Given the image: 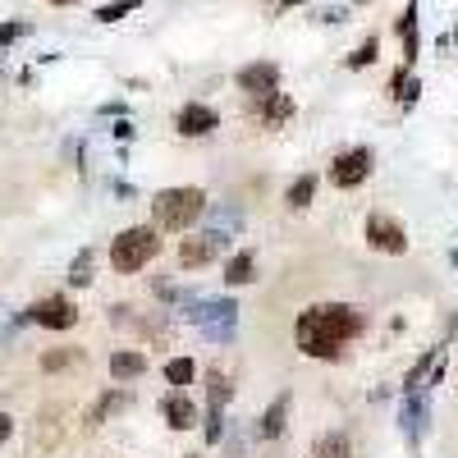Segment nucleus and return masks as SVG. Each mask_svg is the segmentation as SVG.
<instances>
[{
	"label": "nucleus",
	"mask_w": 458,
	"mask_h": 458,
	"mask_svg": "<svg viewBox=\"0 0 458 458\" xmlns=\"http://www.w3.org/2000/svg\"><path fill=\"white\" fill-rule=\"evenodd\" d=\"M157 252H161L157 225H133V229H124V234L110 243V266L120 276H138L147 261H157Z\"/></svg>",
	"instance_id": "obj_3"
},
{
	"label": "nucleus",
	"mask_w": 458,
	"mask_h": 458,
	"mask_svg": "<svg viewBox=\"0 0 458 458\" xmlns=\"http://www.w3.org/2000/svg\"><path fill=\"white\" fill-rule=\"evenodd\" d=\"M138 5H142V0H114V5H101V10H97V19H101V23H120V19L133 14Z\"/></svg>",
	"instance_id": "obj_18"
},
{
	"label": "nucleus",
	"mask_w": 458,
	"mask_h": 458,
	"mask_svg": "<svg viewBox=\"0 0 458 458\" xmlns=\"http://www.w3.org/2000/svg\"><path fill=\"white\" fill-rule=\"evenodd\" d=\"M161 412H165V422L174 427V431H193L198 427V403L188 399L183 390H174V394H165V403H161Z\"/></svg>",
	"instance_id": "obj_9"
},
{
	"label": "nucleus",
	"mask_w": 458,
	"mask_h": 458,
	"mask_svg": "<svg viewBox=\"0 0 458 458\" xmlns=\"http://www.w3.org/2000/svg\"><path fill=\"white\" fill-rule=\"evenodd\" d=\"M239 92H248L252 101H257V97L280 92V69H276V64H266V60H257V64L239 69Z\"/></svg>",
	"instance_id": "obj_6"
},
{
	"label": "nucleus",
	"mask_w": 458,
	"mask_h": 458,
	"mask_svg": "<svg viewBox=\"0 0 458 458\" xmlns=\"http://www.w3.org/2000/svg\"><path fill=\"white\" fill-rule=\"evenodd\" d=\"M69 280H73V284H92V252H83L79 261L69 266Z\"/></svg>",
	"instance_id": "obj_20"
},
{
	"label": "nucleus",
	"mask_w": 458,
	"mask_h": 458,
	"mask_svg": "<svg viewBox=\"0 0 458 458\" xmlns=\"http://www.w3.org/2000/svg\"><path fill=\"white\" fill-rule=\"evenodd\" d=\"M23 32H28V23H5V28H0V47H10V42H19Z\"/></svg>",
	"instance_id": "obj_22"
},
{
	"label": "nucleus",
	"mask_w": 458,
	"mask_h": 458,
	"mask_svg": "<svg viewBox=\"0 0 458 458\" xmlns=\"http://www.w3.org/2000/svg\"><path fill=\"white\" fill-rule=\"evenodd\" d=\"M344 454H349V440L344 436H326L321 449H317V458H344Z\"/></svg>",
	"instance_id": "obj_21"
},
{
	"label": "nucleus",
	"mask_w": 458,
	"mask_h": 458,
	"mask_svg": "<svg viewBox=\"0 0 458 458\" xmlns=\"http://www.w3.org/2000/svg\"><path fill=\"white\" fill-rule=\"evenodd\" d=\"M28 317H32L37 326H47V330H69L73 321H79V312H73V302H69V298H60V293H55V298H42V302H37V308H32Z\"/></svg>",
	"instance_id": "obj_7"
},
{
	"label": "nucleus",
	"mask_w": 458,
	"mask_h": 458,
	"mask_svg": "<svg viewBox=\"0 0 458 458\" xmlns=\"http://www.w3.org/2000/svg\"><path fill=\"white\" fill-rule=\"evenodd\" d=\"M193 376H198L193 358H170V362H165V380H170L174 390H183V386H193Z\"/></svg>",
	"instance_id": "obj_12"
},
{
	"label": "nucleus",
	"mask_w": 458,
	"mask_h": 458,
	"mask_svg": "<svg viewBox=\"0 0 458 458\" xmlns=\"http://www.w3.org/2000/svg\"><path fill=\"white\" fill-rule=\"evenodd\" d=\"M211 257H216V234L183 239V248H179V261H183V266H207Z\"/></svg>",
	"instance_id": "obj_10"
},
{
	"label": "nucleus",
	"mask_w": 458,
	"mask_h": 458,
	"mask_svg": "<svg viewBox=\"0 0 458 458\" xmlns=\"http://www.w3.org/2000/svg\"><path fill=\"white\" fill-rule=\"evenodd\" d=\"M358 335H362V312L349 302H317L293 326V339L308 358H339Z\"/></svg>",
	"instance_id": "obj_1"
},
{
	"label": "nucleus",
	"mask_w": 458,
	"mask_h": 458,
	"mask_svg": "<svg viewBox=\"0 0 458 458\" xmlns=\"http://www.w3.org/2000/svg\"><path fill=\"white\" fill-rule=\"evenodd\" d=\"M51 5H73V0H51Z\"/></svg>",
	"instance_id": "obj_25"
},
{
	"label": "nucleus",
	"mask_w": 458,
	"mask_h": 458,
	"mask_svg": "<svg viewBox=\"0 0 458 458\" xmlns=\"http://www.w3.org/2000/svg\"><path fill=\"white\" fill-rule=\"evenodd\" d=\"M367 243L376 252H390V257H403L408 252V234H403V225L390 220V216H367Z\"/></svg>",
	"instance_id": "obj_5"
},
{
	"label": "nucleus",
	"mask_w": 458,
	"mask_h": 458,
	"mask_svg": "<svg viewBox=\"0 0 458 458\" xmlns=\"http://www.w3.org/2000/svg\"><path fill=\"white\" fill-rule=\"evenodd\" d=\"M312 193H317V179H312V174H302V179L289 188V193H284V202L298 211V207H308V202H312Z\"/></svg>",
	"instance_id": "obj_15"
},
{
	"label": "nucleus",
	"mask_w": 458,
	"mask_h": 458,
	"mask_svg": "<svg viewBox=\"0 0 458 458\" xmlns=\"http://www.w3.org/2000/svg\"><path fill=\"white\" fill-rule=\"evenodd\" d=\"M64 362H73V353H47V358H42V367H47V371H60Z\"/></svg>",
	"instance_id": "obj_23"
},
{
	"label": "nucleus",
	"mask_w": 458,
	"mask_h": 458,
	"mask_svg": "<svg viewBox=\"0 0 458 458\" xmlns=\"http://www.w3.org/2000/svg\"><path fill=\"white\" fill-rule=\"evenodd\" d=\"M367 174H371V151L367 147L339 151V157L330 161V183L335 188H358V183H367Z\"/></svg>",
	"instance_id": "obj_4"
},
{
	"label": "nucleus",
	"mask_w": 458,
	"mask_h": 458,
	"mask_svg": "<svg viewBox=\"0 0 458 458\" xmlns=\"http://www.w3.org/2000/svg\"><path fill=\"white\" fill-rule=\"evenodd\" d=\"M390 92H394V101H417V79H412V69H399L394 79H390Z\"/></svg>",
	"instance_id": "obj_14"
},
{
	"label": "nucleus",
	"mask_w": 458,
	"mask_h": 458,
	"mask_svg": "<svg viewBox=\"0 0 458 458\" xmlns=\"http://www.w3.org/2000/svg\"><path fill=\"white\" fill-rule=\"evenodd\" d=\"M252 266H257V257H252V252H239L234 261L225 266V280H229V284H248V280H252Z\"/></svg>",
	"instance_id": "obj_13"
},
{
	"label": "nucleus",
	"mask_w": 458,
	"mask_h": 458,
	"mask_svg": "<svg viewBox=\"0 0 458 458\" xmlns=\"http://www.w3.org/2000/svg\"><path fill=\"white\" fill-rule=\"evenodd\" d=\"M399 32H403V55H408V64H412V55H417V10H412V5L403 10Z\"/></svg>",
	"instance_id": "obj_16"
},
{
	"label": "nucleus",
	"mask_w": 458,
	"mask_h": 458,
	"mask_svg": "<svg viewBox=\"0 0 458 458\" xmlns=\"http://www.w3.org/2000/svg\"><path fill=\"white\" fill-rule=\"evenodd\" d=\"M284 412H289V399H276V408L261 417V436H280L284 431Z\"/></svg>",
	"instance_id": "obj_17"
},
{
	"label": "nucleus",
	"mask_w": 458,
	"mask_h": 458,
	"mask_svg": "<svg viewBox=\"0 0 458 458\" xmlns=\"http://www.w3.org/2000/svg\"><path fill=\"white\" fill-rule=\"evenodd\" d=\"M376 55H380V42H376V37H367V42H362V47L349 55V69H367Z\"/></svg>",
	"instance_id": "obj_19"
},
{
	"label": "nucleus",
	"mask_w": 458,
	"mask_h": 458,
	"mask_svg": "<svg viewBox=\"0 0 458 458\" xmlns=\"http://www.w3.org/2000/svg\"><path fill=\"white\" fill-rule=\"evenodd\" d=\"M10 431H14V417H10V412H0V445L10 440Z\"/></svg>",
	"instance_id": "obj_24"
},
{
	"label": "nucleus",
	"mask_w": 458,
	"mask_h": 458,
	"mask_svg": "<svg viewBox=\"0 0 458 458\" xmlns=\"http://www.w3.org/2000/svg\"><path fill=\"white\" fill-rule=\"evenodd\" d=\"M174 129L183 133V138H207V133H216L220 129V114L211 110V106H183L179 110V120H174Z\"/></svg>",
	"instance_id": "obj_8"
},
{
	"label": "nucleus",
	"mask_w": 458,
	"mask_h": 458,
	"mask_svg": "<svg viewBox=\"0 0 458 458\" xmlns=\"http://www.w3.org/2000/svg\"><path fill=\"white\" fill-rule=\"evenodd\" d=\"M207 211V193L202 188H161L151 198V220L157 229H193V220Z\"/></svg>",
	"instance_id": "obj_2"
},
{
	"label": "nucleus",
	"mask_w": 458,
	"mask_h": 458,
	"mask_svg": "<svg viewBox=\"0 0 458 458\" xmlns=\"http://www.w3.org/2000/svg\"><path fill=\"white\" fill-rule=\"evenodd\" d=\"M142 371H147V358L133 353V349H124V353L110 358V376H114V380H138Z\"/></svg>",
	"instance_id": "obj_11"
}]
</instances>
